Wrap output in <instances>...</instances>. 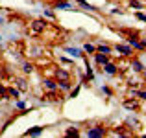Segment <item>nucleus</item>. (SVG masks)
Segmentation results:
<instances>
[{"label":"nucleus","instance_id":"f257e3e1","mask_svg":"<svg viewBox=\"0 0 146 138\" xmlns=\"http://www.w3.org/2000/svg\"><path fill=\"white\" fill-rule=\"evenodd\" d=\"M106 135H107V129L104 125H91L85 131V136H89V138H104Z\"/></svg>","mask_w":146,"mask_h":138},{"label":"nucleus","instance_id":"f03ea898","mask_svg":"<svg viewBox=\"0 0 146 138\" xmlns=\"http://www.w3.org/2000/svg\"><path fill=\"white\" fill-rule=\"evenodd\" d=\"M46 28H48V22L44 20V18H37V20H32V24H30V30H32L35 35L43 33Z\"/></svg>","mask_w":146,"mask_h":138},{"label":"nucleus","instance_id":"7ed1b4c3","mask_svg":"<svg viewBox=\"0 0 146 138\" xmlns=\"http://www.w3.org/2000/svg\"><path fill=\"white\" fill-rule=\"evenodd\" d=\"M54 78H56L57 81H70L72 74L67 70V68H57V70L54 72Z\"/></svg>","mask_w":146,"mask_h":138},{"label":"nucleus","instance_id":"20e7f679","mask_svg":"<svg viewBox=\"0 0 146 138\" xmlns=\"http://www.w3.org/2000/svg\"><path fill=\"white\" fill-rule=\"evenodd\" d=\"M113 50H117L120 55H124V57H131L133 55V48L129 44H117Z\"/></svg>","mask_w":146,"mask_h":138},{"label":"nucleus","instance_id":"39448f33","mask_svg":"<svg viewBox=\"0 0 146 138\" xmlns=\"http://www.w3.org/2000/svg\"><path fill=\"white\" fill-rule=\"evenodd\" d=\"M93 55H94V63H96L98 66H104L106 63H109V61H111L109 55H106V53H100V52H94Z\"/></svg>","mask_w":146,"mask_h":138},{"label":"nucleus","instance_id":"423d86ee","mask_svg":"<svg viewBox=\"0 0 146 138\" xmlns=\"http://www.w3.org/2000/svg\"><path fill=\"white\" fill-rule=\"evenodd\" d=\"M102 68H104V72H106L107 76H117L118 74V66L115 63H111V61H109V63H106Z\"/></svg>","mask_w":146,"mask_h":138},{"label":"nucleus","instance_id":"0eeeda50","mask_svg":"<svg viewBox=\"0 0 146 138\" xmlns=\"http://www.w3.org/2000/svg\"><path fill=\"white\" fill-rule=\"evenodd\" d=\"M61 94H57V90H46V94L43 96V101H59Z\"/></svg>","mask_w":146,"mask_h":138},{"label":"nucleus","instance_id":"6e6552de","mask_svg":"<svg viewBox=\"0 0 146 138\" xmlns=\"http://www.w3.org/2000/svg\"><path fill=\"white\" fill-rule=\"evenodd\" d=\"M43 87L46 90H59L57 89V79H52V78H44L43 79Z\"/></svg>","mask_w":146,"mask_h":138},{"label":"nucleus","instance_id":"1a4fd4ad","mask_svg":"<svg viewBox=\"0 0 146 138\" xmlns=\"http://www.w3.org/2000/svg\"><path fill=\"white\" fill-rule=\"evenodd\" d=\"M124 109H128V110H139V101L137 99H131V98H128V99H124Z\"/></svg>","mask_w":146,"mask_h":138},{"label":"nucleus","instance_id":"9d476101","mask_svg":"<svg viewBox=\"0 0 146 138\" xmlns=\"http://www.w3.org/2000/svg\"><path fill=\"white\" fill-rule=\"evenodd\" d=\"M43 131H44V127H41V125H35V127L28 129V131L24 133V136H39V135H43Z\"/></svg>","mask_w":146,"mask_h":138},{"label":"nucleus","instance_id":"9b49d317","mask_svg":"<svg viewBox=\"0 0 146 138\" xmlns=\"http://www.w3.org/2000/svg\"><path fill=\"white\" fill-rule=\"evenodd\" d=\"M33 70H35V64H33L32 61H24V63H22V72H24V74H32Z\"/></svg>","mask_w":146,"mask_h":138},{"label":"nucleus","instance_id":"f8f14e48","mask_svg":"<svg viewBox=\"0 0 146 138\" xmlns=\"http://www.w3.org/2000/svg\"><path fill=\"white\" fill-rule=\"evenodd\" d=\"M96 52H100V53H106V55H111L113 48H111L109 44H98V46H96Z\"/></svg>","mask_w":146,"mask_h":138},{"label":"nucleus","instance_id":"ddd939ff","mask_svg":"<svg viewBox=\"0 0 146 138\" xmlns=\"http://www.w3.org/2000/svg\"><path fill=\"white\" fill-rule=\"evenodd\" d=\"M57 89L63 90V92H70L72 83H70V81H57Z\"/></svg>","mask_w":146,"mask_h":138},{"label":"nucleus","instance_id":"4468645a","mask_svg":"<svg viewBox=\"0 0 146 138\" xmlns=\"http://www.w3.org/2000/svg\"><path fill=\"white\" fill-rule=\"evenodd\" d=\"M54 7H56V9H72V4L70 2H63V0H57Z\"/></svg>","mask_w":146,"mask_h":138},{"label":"nucleus","instance_id":"2eb2a0df","mask_svg":"<svg viewBox=\"0 0 146 138\" xmlns=\"http://www.w3.org/2000/svg\"><path fill=\"white\" fill-rule=\"evenodd\" d=\"M15 83H17L19 90H28V83H26L24 78H15Z\"/></svg>","mask_w":146,"mask_h":138},{"label":"nucleus","instance_id":"dca6fc26","mask_svg":"<svg viewBox=\"0 0 146 138\" xmlns=\"http://www.w3.org/2000/svg\"><path fill=\"white\" fill-rule=\"evenodd\" d=\"M129 64H131V68H133L135 72H143V70H144L143 63H141L139 59H131V63H129Z\"/></svg>","mask_w":146,"mask_h":138},{"label":"nucleus","instance_id":"f3484780","mask_svg":"<svg viewBox=\"0 0 146 138\" xmlns=\"http://www.w3.org/2000/svg\"><path fill=\"white\" fill-rule=\"evenodd\" d=\"M128 6L131 7V9H143V7H144V2H141V0H129Z\"/></svg>","mask_w":146,"mask_h":138},{"label":"nucleus","instance_id":"a211bd4d","mask_svg":"<svg viewBox=\"0 0 146 138\" xmlns=\"http://www.w3.org/2000/svg\"><path fill=\"white\" fill-rule=\"evenodd\" d=\"M76 2H78L80 6L83 7V9H89V11H96V7H94V6H91V4L87 2V0H76Z\"/></svg>","mask_w":146,"mask_h":138},{"label":"nucleus","instance_id":"6ab92c4d","mask_svg":"<svg viewBox=\"0 0 146 138\" xmlns=\"http://www.w3.org/2000/svg\"><path fill=\"white\" fill-rule=\"evenodd\" d=\"M65 52L70 53V55H74V57H82V55H83L82 50H78V48H65Z\"/></svg>","mask_w":146,"mask_h":138},{"label":"nucleus","instance_id":"aec40b11","mask_svg":"<svg viewBox=\"0 0 146 138\" xmlns=\"http://www.w3.org/2000/svg\"><path fill=\"white\" fill-rule=\"evenodd\" d=\"M7 94H9V98H21V90L15 89V87H9V89H7Z\"/></svg>","mask_w":146,"mask_h":138},{"label":"nucleus","instance_id":"412c9836","mask_svg":"<svg viewBox=\"0 0 146 138\" xmlns=\"http://www.w3.org/2000/svg\"><path fill=\"white\" fill-rule=\"evenodd\" d=\"M0 99H2V101H7V99H9L7 89H6V87H2V85H0Z\"/></svg>","mask_w":146,"mask_h":138},{"label":"nucleus","instance_id":"4be33fe9","mask_svg":"<svg viewBox=\"0 0 146 138\" xmlns=\"http://www.w3.org/2000/svg\"><path fill=\"white\" fill-rule=\"evenodd\" d=\"M65 135H67V136H80L82 133H80V129L70 127V129H67V131H65Z\"/></svg>","mask_w":146,"mask_h":138},{"label":"nucleus","instance_id":"5701e85b","mask_svg":"<svg viewBox=\"0 0 146 138\" xmlns=\"http://www.w3.org/2000/svg\"><path fill=\"white\" fill-rule=\"evenodd\" d=\"M83 52H85V53H94V52H96V46L91 44V43H87L85 46H83Z\"/></svg>","mask_w":146,"mask_h":138},{"label":"nucleus","instance_id":"b1692460","mask_svg":"<svg viewBox=\"0 0 146 138\" xmlns=\"http://www.w3.org/2000/svg\"><path fill=\"white\" fill-rule=\"evenodd\" d=\"M80 89H82V87H76V89H70V94H68V98H76V96L80 94Z\"/></svg>","mask_w":146,"mask_h":138},{"label":"nucleus","instance_id":"393cba45","mask_svg":"<svg viewBox=\"0 0 146 138\" xmlns=\"http://www.w3.org/2000/svg\"><path fill=\"white\" fill-rule=\"evenodd\" d=\"M85 79H91V81H93V79H94V72H93V68H87V74H85Z\"/></svg>","mask_w":146,"mask_h":138},{"label":"nucleus","instance_id":"a878e982","mask_svg":"<svg viewBox=\"0 0 146 138\" xmlns=\"http://www.w3.org/2000/svg\"><path fill=\"white\" fill-rule=\"evenodd\" d=\"M102 92H104V94H106V96H109V98H111V96H113V90H111L109 87H102Z\"/></svg>","mask_w":146,"mask_h":138},{"label":"nucleus","instance_id":"bb28decb","mask_svg":"<svg viewBox=\"0 0 146 138\" xmlns=\"http://www.w3.org/2000/svg\"><path fill=\"white\" fill-rule=\"evenodd\" d=\"M15 107L21 109V110H26V101H17V103H15Z\"/></svg>","mask_w":146,"mask_h":138},{"label":"nucleus","instance_id":"cd10ccee","mask_svg":"<svg viewBox=\"0 0 146 138\" xmlns=\"http://www.w3.org/2000/svg\"><path fill=\"white\" fill-rule=\"evenodd\" d=\"M137 18H139V20H143V22H146V15L144 13H141V11H137V15H135Z\"/></svg>","mask_w":146,"mask_h":138},{"label":"nucleus","instance_id":"c85d7f7f","mask_svg":"<svg viewBox=\"0 0 146 138\" xmlns=\"http://www.w3.org/2000/svg\"><path fill=\"white\" fill-rule=\"evenodd\" d=\"M137 98H141V99L146 101V90H139V96H137Z\"/></svg>","mask_w":146,"mask_h":138},{"label":"nucleus","instance_id":"c756f323","mask_svg":"<svg viewBox=\"0 0 146 138\" xmlns=\"http://www.w3.org/2000/svg\"><path fill=\"white\" fill-rule=\"evenodd\" d=\"M44 15H46L48 18H54V13H52V11H50V9H46V11H44Z\"/></svg>","mask_w":146,"mask_h":138},{"label":"nucleus","instance_id":"7c9ffc66","mask_svg":"<svg viewBox=\"0 0 146 138\" xmlns=\"http://www.w3.org/2000/svg\"><path fill=\"white\" fill-rule=\"evenodd\" d=\"M0 78H4V70H2V66H0Z\"/></svg>","mask_w":146,"mask_h":138},{"label":"nucleus","instance_id":"2f4dec72","mask_svg":"<svg viewBox=\"0 0 146 138\" xmlns=\"http://www.w3.org/2000/svg\"><path fill=\"white\" fill-rule=\"evenodd\" d=\"M141 41H143V44H144V50H146V39H141Z\"/></svg>","mask_w":146,"mask_h":138},{"label":"nucleus","instance_id":"473e14b6","mask_svg":"<svg viewBox=\"0 0 146 138\" xmlns=\"http://www.w3.org/2000/svg\"><path fill=\"white\" fill-rule=\"evenodd\" d=\"M141 74H143V76H144V79H146V70H143V72H141Z\"/></svg>","mask_w":146,"mask_h":138}]
</instances>
